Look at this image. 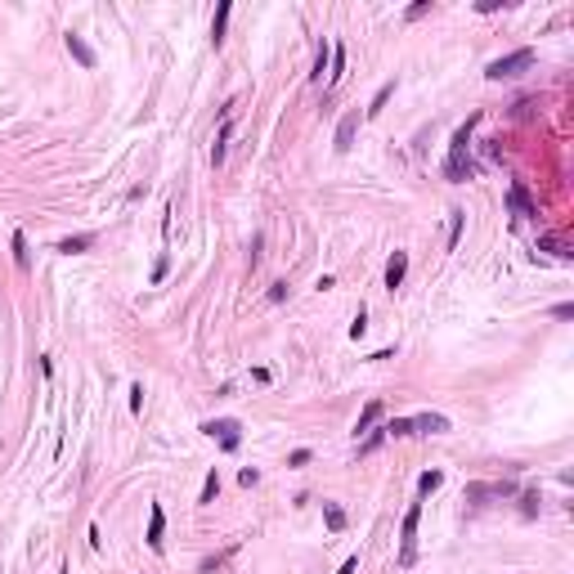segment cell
Instances as JSON below:
<instances>
[{
	"instance_id": "cell-1",
	"label": "cell",
	"mask_w": 574,
	"mask_h": 574,
	"mask_svg": "<svg viewBox=\"0 0 574 574\" xmlns=\"http://www.w3.org/2000/svg\"><path fill=\"white\" fill-rule=\"evenodd\" d=\"M476 121H480V112H471L467 117V126L453 130V144H449V157H444V180H453V184H462V180H471V130Z\"/></svg>"
},
{
	"instance_id": "cell-2",
	"label": "cell",
	"mask_w": 574,
	"mask_h": 574,
	"mask_svg": "<svg viewBox=\"0 0 574 574\" xmlns=\"http://www.w3.org/2000/svg\"><path fill=\"white\" fill-rule=\"evenodd\" d=\"M417 521H422V503H413L399 521V566H413L417 561Z\"/></svg>"
},
{
	"instance_id": "cell-3",
	"label": "cell",
	"mask_w": 574,
	"mask_h": 574,
	"mask_svg": "<svg viewBox=\"0 0 574 574\" xmlns=\"http://www.w3.org/2000/svg\"><path fill=\"white\" fill-rule=\"evenodd\" d=\"M525 68H534V50H512V54H503V59H494L489 68H485V76H489V81H507V76H521Z\"/></svg>"
},
{
	"instance_id": "cell-4",
	"label": "cell",
	"mask_w": 574,
	"mask_h": 574,
	"mask_svg": "<svg viewBox=\"0 0 574 574\" xmlns=\"http://www.w3.org/2000/svg\"><path fill=\"white\" fill-rule=\"evenodd\" d=\"M202 430H207L211 440H220V444H225L229 453H234V449L243 444V426H238L234 417H216V422H202Z\"/></svg>"
},
{
	"instance_id": "cell-5",
	"label": "cell",
	"mask_w": 574,
	"mask_h": 574,
	"mask_svg": "<svg viewBox=\"0 0 574 574\" xmlns=\"http://www.w3.org/2000/svg\"><path fill=\"white\" fill-rule=\"evenodd\" d=\"M234 108H238V99H229V103H225V121H220L216 144H211V166H220V162H225V153H229V135H234Z\"/></svg>"
},
{
	"instance_id": "cell-6",
	"label": "cell",
	"mask_w": 574,
	"mask_h": 574,
	"mask_svg": "<svg viewBox=\"0 0 574 574\" xmlns=\"http://www.w3.org/2000/svg\"><path fill=\"white\" fill-rule=\"evenodd\" d=\"M355 130H359V108H350L346 117H341V126H337V144H332V148L350 153V148H355Z\"/></svg>"
},
{
	"instance_id": "cell-7",
	"label": "cell",
	"mask_w": 574,
	"mask_h": 574,
	"mask_svg": "<svg viewBox=\"0 0 574 574\" xmlns=\"http://www.w3.org/2000/svg\"><path fill=\"white\" fill-rule=\"evenodd\" d=\"M413 435H444L449 430V417L444 413H422V417H408Z\"/></svg>"
},
{
	"instance_id": "cell-8",
	"label": "cell",
	"mask_w": 574,
	"mask_h": 574,
	"mask_svg": "<svg viewBox=\"0 0 574 574\" xmlns=\"http://www.w3.org/2000/svg\"><path fill=\"white\" fill-rule=\"evenodd\" d=\"M507 207L516 211V220H534V216H539V207L530 202V193H525L521 184H512V193H507Z\"/></svg>"
},
{
	"instance_id": "cell-9",
	"label": "cell",
	"mask_w": 574,
	"mask_h": 574,
	"mask_svg": "<svg viewBox=\"0 0 574 574\" xmlns=\"http://www.w3.org/2000/svg\"><path fill=\"white\" fill-rule=\"evenodd\" d=\"M162 530H166V512H162V503L148 507V548L162 552Z\"/></svg>"
},
{
	"instance_id": "cell-10",
	"label": "cell",
	"mask_w": 574,
	"mask_h": 574,
	"mask_svg": "<svg viewBox=\"0 0 574 574\" xmlns=\"http://www.w3.org/2000/svg\"><path fill=\"white\" fill-rule=\"evenodd\" d=\"M507 494H516V485H467V498L480 503V498H507Z\"/></svg>"
},
{
	"instance_id": "cell-11",
	"label": "cell",
	"mask_w": 574,
	"mask_h": 574,
	"mask_svg": "<svg viewBox=\"0 0 574 574\" xmlns=\"http://www.w3.org/2000/svg\"><path fill=\"white\" fill-rule=\"evenodd\" d=\"M404 274H408V252H395V256H390V265H386V287H390V292L404 283Z\"/></svg>"
},
{
	"instance_id": "cell-12",
	"label": "cell",
	"mask_w": 574,
	"mask_h": 574,
	"mask_svg": "<svg viewBox=\"0 0 574 574\" xmlns=\"http://www.w3.org/2000/svg\"><path fill=\"white\" fill-rule=\"evenodd\" d=\"M229 14H234V5L229 0H220V9H216V23H211V45L220 50L225 45V27H229Z\"/></svg>"
},
{
	"instance_id": "cell-13",
	"label": "cell",
	"mask_w": 574,
	"mask_h": 574,
	"mask_svg": "<svg viewBox=\"0 0 574 574\" xmlns=\"http://www.w3.org/2000/svg\"><path fill=\"white\" fill-rule=\"evenodd\" d=\"M68 54H72L76 63H81V68H94V50H90V45H85L76 32H68Z\"/></svg>"
},
{
	"instance_id": "cell-14",
	"label": "cell",
	"mask_w": 574,
	"mask_h": 574,
	"mask_svg": "<svg viewBox=\"0 0 574 574\" xmlns=\"http://www.w3.org/2000/svg\"><path fill=\"white\" fill-rule=\"evenodd\" d=\"M377 417H381V404H377V399H368V404H363V413H359V422H355V435L372 430V426H377Z\"/></svg>"
},
{
	"instance_id": "cell-15",
	"label": "cell",
	"mask_w": 574,
	"mask_h": 574,
	"mask_svg": "<svg viewBox=\"0 0 574 574\" xmlns=\"http://www.w3.org/2000/svg\"><path fill=\"white\" fill-rule=\"evenodd\" d=\"M328 63H332V45H328V41H319V54H314V72H310V81H314V85L323 81V72H328Z\"/></svg>"
},
{
	"instance_id": "cell-16",
	"label": "cell",
	"mask_w": 574,
	"mask_h": 574,
	"mask_svg": "<svg viewBox=\"0 0 574 574\" xmlns=\"http://www.w3.org/2000/svg\"><path fill=\"white\" fill-rule=\"evenodd\" d=\"M85 247H94V234H76V238H63V243H59V252H63V256H76V252H85Z\"/></svg>"
},
{
	"instance_id": "cell-17",
	"label": "cell",
	"mask_w": 574,
	"mask_h": 574,
	"mask_svg": "<svg viewBox=\"0 0 574 574\" xmlns=\"http://www.w3.org/2000/svg\"><path fill=\"white\" fill-rule=\"evenodd\" d=\"M323 521H328V530H332V534L346 530V512H341L337 503H323Z\"/></svg>"
},
{
	"instance_id": "cell-18",
	"label": "cell",
	"mask_w": 574,
	"mask_h": 574,
	"mask_svg": "<svg viewBox=\"0 0 574 574\" xmlns=\"http://www.w3.org/2000/svg\"><path fill=\"white\" fill-rule=\"evenodd\" d=\"M14 265H18V270H27V265H32V252H27V234H23V229L14 234Z\"/></svg>"
},
{
	"instance_id": "cell-19",
	"label": "cell",
	"mask_w": 574,
	"mask_h": 574,
	"mask_svg": "<svg viewBox=\"0 0 574 574\" xmlns=\"http://www.w3.org/2000/svg\"><path fill=\"white\" fill-rule=\"evenodd\" d=\"M234 552H238V548H229V552H220V557H207V561H202V566H198V574H220V570H225V566H229V557H234Z\"/></svg>"
},
{
	"instance_id": "cell-20",
	"label": "cell",
	"mask_w": 574,
	"mask_h": 574,
	"mask_svg": "<svg viewBox=\"0 0 574 574\" xmlns=\"http://www.w3.org/2000/svg\"><path fill=\"white\" fill-rule=\"evenodd\" d=\"M386 440H390V435H386V426H381V430H368V440H359V458H363V453H377Z\"/></svg>"
},
{
	"instance_id": "cell-21",
	"label": "cell",
	"mask_w": 574,
	"mask_h": 574,
	"mask_svg": "<svg viewBox=\"0 0 574 574\" xmlns=\"http://www.w3.org/2000/svg\"><path fill=\"white\" fill-rule=\"evenodd\" d=\"M539 252H552V256H557V261H570V247L566 243H561V238H539Z\"/></svg>"
},
{
	"instance_id": "cell-22",
	"label": "cell",
	"mask_w": 574,
	"mask_h": 574,
	"mask_svg": "<svg viewBox=\"0 0 574 574\" xmlns=\"http://www.w3.org/2000/svg\"><path fill=\"white\" fill-rule=\"evenodd\" d=\"M440 485H444V471H422V480H417V494L426 498V494H435Z\"/></svg>"
},
{
	"instance_id": "cell-23",
	"label": "cell",
	"mask_w": 574,
	"mask_h": 574,
	"mask_svg": "<svg viewBox=\"0 0 574 574\" xmlns=\"http://www.w3.org/2000/svg\"><path fill=\"white\" fill-rule=\"evenodd\" d=\"M390 94H395V81H386V85H381V90H377V99L368 103V117H377V112L386 108V99H390Z\"/></svg>"
},
{
	"instance_id": "cell-24",
	"label": "cell",
	"mask_w": 574,
	"mask_h": 574,
	"mask_svg": "<svg viewBox=\"0 0 574 574\" xmlns=\"http://www.w3.org/2000/svg\"><path fill=\"white\" fill-rule=\"evenodd\" d=\"M216 494H220V476L211 471V476L202 480V494H198V503H216Z\"/></svg>"
},
{
	"instance_id": "cell-25",
	"label": "cell",
	"mask_w": 574,
	"mask_h": 574,
	"mask_svg": "<svg viewBox=\"0 0 574 574\" xmlns=\"http://www.w3.org/2000/svg\"><path fill=\"white\" fill-rule=\"evenodd\" d=\"M462 238V211H449V247H458Z\"/></svg>"
},
{
	"instance_id": "cell-26",
	"label": "cell",
	"mask_w": 574,
	"mask_h": 574,
	"mask_svg": "<svg viewBox=\"0 0 574 574\" xmlns=\"http://www.w3.org/2000/svg\"><path fill=\"white\" fill-rule=\"evenodd\" d=\"M426 14H430V0H417V5H408V9H404L408 23H417V18H426Z\"/></svg>"
},
{
	"instance_id": "cell-27",
	"label": "cell",
	"mask_w": 574,
	"mask_h": 574,
	"mask_svg": "<svg viewBox=\"0 0 574 574\" xmlns=\"http://www.w3.org/2000/svg\"><path fill=\"white\" fill-rule=\"evenodd\" d=\"M386 435H413V426H408V417H395V422H386Z\"/></svg>"
},
{
	"instance_id": "cell-28",
	"label": "cell",
	"mask_w": 574,
	"mask_h": 574,
	"mask_svg": "<svg viewBox=\"0 0 574 574\" xmlns=\"http://www.w3.org/2000/svg\"><path fill=\"white\" fill-rule=\"evenodd\" d=\"M521 512L525 516H539V494H521Z\"/></svg>"
},
{
	"instance_id": "cell-29",
	"label": "cell",
	"mask_w": 574,
	"mask_h": 574,
	"mask_svg": "<svg viewBox=\"0 0 574 574\" xmlns=\"http://www.w3.org/2000/svg\"><path fill=\"white\" fill-rule=\"evenodd\" d=\"M363 332H368V314H363V310H359V314H355V323H350V337H355V341H359V337H363Z\"/></svg>"
},
{
	"instance_id": "cell-30",
	"label": "cell",
	"mask_w": 574,
	"mask_h": 574,
	"mask_svg": "<svg viewBox=\"0 0 574 574\" xmlns=\"http://www.w3.org/2000/svg\"><path fill=\"white\" fill-rule=\"evenodd\" d=\"M310 458H314V453H310V449H296V453H292V458H287V467H305V462H310Z\"/></svg>"
},
{
	"instance_id": "cell-31",
	"label": "cell",
	"mask_w": 574,
	"mask_h": 574,
	"mask_svg": "<svg viewBox=\"0 0 574 574\" xmlns=\"http://www.w3.org/2000/svg\"><path fill=\"white\" fill-rule=\"evenodd\" d=\"M144 408V386H130V413H139Z\"/></svg>"
},
{
	"instance_id": "cell-32",
	"label": "cell",
	"mask_w": 574,
	"mask_h": 574,
	"mask_svg": "<svg viewBox=\"0 0 574 574\" xmlns=\"http://www.w3.org/2000/svg\"><path fill=\"white\" fill-rule=\"evenodd\" d=\"M166 270H171V261H166V256H162V261L153 265V283H162V279H166Z\"/></svg>"
},
{
	"instance_id": "cell-33",
	"label": "cell",
	"mask_w": 574,
	"mask_h": 574,
	"mask_svg": "<svg viewBox=\"0 0 574 574\" xmlns=\"http://www.w3.org/2000/svg\"><path fill=\"white\" fill-rule=\"evenodd\" d=\"M238 480H243V485H256V480H261V471H256V467H243V471H238Z\"/></svg>"
},
{
	"instance_id": "cell-34",
	"label": "cell",
	"mask_w": 574,
	"mask_h": 574,
	"mask_svg": "<svg viewBox=\"0 0 574 574\" xmlns=\"http://www.w3.org/2000/svg\"><path fill=\"white\" fill-rule=\"evenodd\" d=\"M270 301H274V305L287 301V283H274V287H270Z\"/></svg>"
},
{
	"instance_id": "cell-35",
	"label": "cell",
	"mask_w": 574,
	"mask_h": 574,
	"mask_svg": "<svg viewBox=\"0 0 574 574\" xmlns=\"http://www.w3.org/2000/svg\"><path fill=\"white\" fill-rule=\"evenodd\" d=\"M355 570H359V561H355V557H350V561H346V566H341L337 574H355Z\"/></svg>"
},
{
	"instance_id": "cell-36",
	"label": "cell",
	"mask_w": 574,
	"mask_h": 574,
	"mask_svg": "<svg viewBox=\"0 0 574 574\" xmlns=\"http://www.w3.org/2000/svg\"><path fill=\"white\" fill-rule=\"evenodd\" d=\"M0 574H5V570H0Z\"/></svg>"
}]
</instances>
